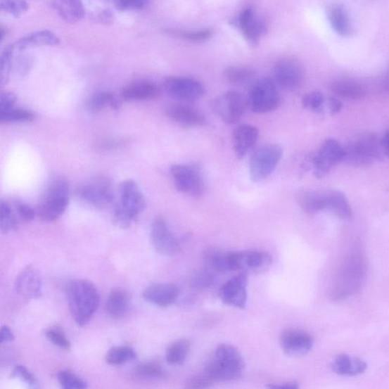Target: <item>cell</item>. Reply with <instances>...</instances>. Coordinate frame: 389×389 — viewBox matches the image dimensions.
Instances as JSON below:
<instances>
[{"mask_svg":"<svg viewBox=\"0 0 389 389\" xmlns=\"http://www.w3.org/2000/svg\"><path fill=\"white\" fill-rule=\"evenodd\" d=\"M367 268V260L362 245L353 243L338 264L331 287V298L343 300L362 291L366 279Z\"/></svg>","mask_w":389,"mask_h":389,"instance_id":"1","label":"cell"},{"mask_svg":"<svg viewBox=\"0 0 389 389\" xmlns=\"http://www.w3.org/2000/svg\"><path fill=\"white\" fill-rule=\"evenodd\" d=\"M146 208V200L137 184L132 179L122 181L113 208V222L120 229H128Z\"/></svg>","mask_w":389,"mask_h":389,"instance_id":"2","label":"cell"},{"mask_svg":"<svg viewBox=\"0 0 389 389\" xmlns=\"http://www.w3.org/2000/svg\"><path fill=\"white\" fill-rule=\"evenodd\" d=\"M68 305L71 315L79 326H87L99 303V293L94 284L85 280L72 281L68 291Z\"/></svg>","mask_w":389,"mask_h":389,"instance_id":"3","label":"cell"},{"mask_svg":"<svg viewBox=\"0 0 389 389\" xmlns=\"http://www.w3.org/2000/svg\"><path fill=\"white\" fill-rule=\"evenodd\" d=\"M386 157L383 136L366 132L350 140L344 146L343 161L356 167H367Z\"/></svg>","mask_w":389,"mask_h":389,"instance_id":"4","label":"cell"},{"mask_svg":"<svg viewBox=\"0 0 389 389\" xmlns=\"http://www.w3.org/2000/svg\"><path fill=\"white\" fill-rule=\"evenodd\" d=\"M244 366L239 350L223 344L216 349L213 359L205 366V373L214 382L236 381L242 376Z\"/></svg>","mask_w":389,"mask_h":389,"instance_id":"5","label":"cell"},{"mask_svg":"<svg viewBox=\"0 0 389 389\" xmlns=\"http://www.w3.org/2000/svg\"><path fill=\"white\" fill-rule=\"evenodd\" d=\"M70 185L65 178H53L44 189L37 207V216L43 222L58 220L68 208Z\"/></svg>","mask_w":389,"mask_h":389,"instance_id":"6","label":"cell"},{"mask_svg":"<svg viewBox=\"0 0 389 389\" xmlns=\"http://www.w3.org/2000/svg\"><path fill=\"white\" fill-rule=\"evenodd\" d=\"M283 150L278 145L262 146L254 151L250 160V175L252 181L259 183L269 177L278 166Z\"/></svg>","mask_w":389,"mask_h":389,"instance_id":"7","label":"cell"},{"mask_svg":"<svg viewBox=\"0 0 389 389\" xmlns=\"http://www.w3.org/2000/svg\"><path fill=\"white\" fill-rule=\"evenodd\" d=\"M248 103L255 113H264L276 110L281 103L276 85L268 78L256 81L250 90Z\"/></svg>","mask_w":389,"mask_h":389,"instance_id":"8","label":"cell"},{"mask_svg":"<svg viewBox=\"0 0 389 389\" xmlns=\"http://www.w3.org/2000/svg\"><path fill=\"white\" fill-rule=\"evenodd\" d=\"M231 25L240 32L245 42L251 46H257L268 32L267 23L252 7L243 9L234 18Z\"/></svg>","mask_w":389,"mask_h":389,"instance_id":"9","label":"cell"},{"mask_svg":"<svg viewBox=\"0 0 389 389\" xmlns=\"http://www.w3.org/2000/svg\"><path fill=\"white\" fill-rule=\"evenodd\" d=\"M81 199L96 208H104L115 199V189L110 180L98 177L81 186L77 191Z\"/></svg>","mask_w":389,"mask_h":389,"instance_id":"10","label":"cell"},{"mask_svg":"<svg viewBox=\"0 0 389 389\" xmlns=\"http://www.w3.org/2000/svg\"><path fill=\"white\" fill-rule=\"evenodd\" d=\"M170 174L178 191L193 197H200L205 193L204 180L196 167L176 165L170 167Z\"/></svg>","mask_w":389,"mask_h":389,"instance_id":"11","label":"cell"},{"mask_svg":"<svg viewBox=\"0 0 389 389\" xmlns=\"http://www.w3.org/2000/svg\"><path fill=\"white\" fill-rule=\"evenodd\" d=\"M344 159V147L338 141L329 139L321 145L318 153L312 159L314 174L317 178H324L330 170Z\"/></svg>","mask_w":389,"mask_h":389,"instance_id":"12","label":"cell"},{"mask_svg":"<svg viewBox=\"0 0 389 389\" xmlns=\"http://www.w3.org/2000/svg\"><path fill=\"white\" fill-rule=\"evenodd\" d=\"M274 77L275 81L284 89H298L305 82V66L297 59L283 58L275 63Z\"/></svg>","mask_w":389,"mask_h":389,"instance_id":"13","label":"cell"},{"mask_svg":"<svg viewBox=\"0 0 389 389\" xmlns=\"http://www.w3.org/2000/svg\"><path fill=\"white\" fill-rule=\"evenodd\" d=\"M150 239L155 251L160 255L172 256L180 250L177 236L169 229L162 216L157 217L151 224Z\"/></svg>","mask_w":389,"mask_h":389,"instance_id":"14","label":"cell"},{"mask_svg":"<svg viewBox=\"0 0 389 389\" xmlns=\"http://www.w3.org/2000/svg\"><path fill=\"white\" fill-rule=\"evenodd\" d=\"M246 107L243 94L237 91H227L218 98L214 109L227 125H236L244 115Z\"/></svg>","mask_w":389,"mask_h":389,"instance_id":"15","label":"cell"},{"mask_svg":"<svg viewBox=\"0 0 389 389\" xmlns=\"http://www.w3.org/2000/svg\"><path fill=\"white\" fill-rule=\"evenodd\" d=\"M164 87L170 96L183 100H197L205 94L204 85L192 78L168 77L165 80Z\"/></svg>","mask_w":389,"mask_h":389,"instance_id":"16","label":"cell"},{"mask_svg":"<svg viewBox=\"0 0 389 389\" xmlns=\"http://www.w3.org/2000/svg\"><path fill=\"white\" fill-rule=\"evenodd\" d=\"M248 276L241 272L227 281L220 290V298L224 305L243 309L248 301Z\"/></svg>","mask_w":389,"mask_h":389,"instance_id":"17","label":"cell"},{"mask_svg":"<svg viewBox=\"0 0 389 389\" xmlns=\"http://www.w3.org/2000/svg\"><path fill=\"white\" fill-rule=\"evenodd\" d=\"M280 345L286 354L300 356L309 352L314 345V339L305 331L291 329L281 335Z\"/></svg>","mask_w":389,"mask_h":389,"instance_id":"18","label":"cell"},{"mask_svg":"<svg viewBox=\"0 0 389 389\" xmlns=\"http://www.w3.org/2000/svg\"><path fill=\"white\" fill-rule=\"evenodd\" d=\"M237 268L244 273H262L269 269L272 256L264 252L248 250L236 253Z\"/></svg>","mask_w":389,"mask_h":389,"instance_id":"19","label":"cell"},{"mask_svg":"<svg viewBox=\"0 0 389 389\" xmlns=\"http://www.w3.org/2000/svg\"><path fill=\"white\" fill-rule=\"evenodd\" d=\"M179 290L177 286L170 283L151 284L146 288L142 296L148 302L160 307H167L174 305L179 297Z\"/></svg>","mask_w":389,"mask_h":389,"instance_id":"20","label":"cell"},{"mask_svg":"<svg viewBox=\"0 0 389 389\" xmlns=\"http://www.w3.org/2000/svg\"><path fill=\"white\" fill-rule=\"evenodd\" d=\"M15 288L26 299H37L42 296V279L36 269L30 265L18 275Z\"/></svg>","mask_w":389,"mask_h":389,"instance_id":"21","label":"cell"},{"mask_svg":"<svg viewBox=\"0 0 389 389\" xmlns=\"http://www.w3.org/2000/svg\"><path fill=\"white\" fill-rule=\"evenodd\" d=\"M60 44V37L49 30L35 32L24 36L12 44L15 54L40 46H53Z\"/></svg>","mask_w":389,"mask_h":389,"instance_id":"22","label":"cell"},{"mask_svg":"<svg viewBox=\"0 0 389 389\" xmlns=\"http://www.w3.org/2000/svg\"><path fill=\"white\" fill-rule=\"evenodd\" d=\"M259 134V129L251 125H242L235 129L232 141L237 158H243L249 153L257 141Z\"/></svg>","mask_w":389,"mask_h":389,"instance_id":"23","label":"cell"},{"mask_svg":"<svg viewBox=\"0 0 389 389\" xmlns=\"http://www.w3.org/2000/svg\"><path fill=\"white\" fill-rule=\"evenodd\" d=\"M168 117L185 127L202 126L205 122L203 113L197 109L186 104H174L167 110Z\"/></svg>","mask_w":389,"mask_h":389,"instance_id":"24","label":"cell"},{"mask_svg":"<svg viewBox=\"0 0 389 389\" xmlns=\"http://www.w3.org/2000/svg\"><path fill=\"white\" fill-rule=\"evenodd\" d=\"M159 94L160 89L154 82L137 81L127 84L121 96L126 101H148L156 98Z\"/></svg>","mask_w":389,"mask_h":389,"instance_id":"25","label":"cell"},{"mask_svg":"<svg viewBox=\"0 0 389 389\" xmlns=\"http://www.w3.org/2000/svg\"><path fill=\"white\" fill-rule=\"evenodd\" d=\"M54 11L66 23L75 24L84 17L85 11L82 0H52Z\"/></svg>","mask_w":389,"mask_h":389,"instance_id":"26","label":"cell"},{"mask_svg":"<svg viewBox=\"0 0 389 389\" xmlns=\"http://www.w3.org/2000/svg\"><path fill=\"white\" fill-rule=\"evenodd\" d=\"M330 90L337 97L350 101L363 99L366 94L362 84L348 79H340L332 82Z\"/></svg>","mask_w":389,"mask_h":389,"instance_id":"27","label":"cell"},{"mask_svg":"<svg viewBox=\"0 0 389 389\" xmlns=\"http://www.w3.org/2000/svg\"><path fill=\"white\" fill-rule=\"evenodd\" d=\"M132 300L129 293L122 288H115L109 294L106 302L108 315L115 319H121L127 315L131 308Z\"/></svg>","mask_w":389,"mask_h":389,"instance_id":"28","label":"cell"},{"mask_svg":"<svg viewBox=\"0 0 389 389\" xmlns=\"http://www.w3.org/2000/svg\"><path fill=\"white\" fill-rule=\"evenodd\" d=\"M208 267L217 272L238 271L236 253L227 251H208L205 255Z\"/></svg>","mask_w":389,"mask_h":389,"instance_id":"29","label":"cell"},{"mask_svg":"<svg viewBox=\"0 0 389 389\" xmlns=\"http://www.w3.org/2000/svg\"><path fill=\"white\" fill-rule=\"evenodd\" d=\"M331 368L336 374L340 376H356L366 371L367 364L364 360L359 358L340 355L333 359Z\"/></svg>","mask_w":389,"mask_h":389,"instance_id":"30","label":"cell"},{"mask_svg":"<svg viewBox=\"0 0 389 389\" xmlns=\"http://www.w3.org/2000/svg\"><path fill=\"white\" fill-rule=\"evenodd\" d=\"M329 21L333 30L341 37H349L353 32V26L347 9L340 4H334L328 11Z\"/></svg>","mask_w":389,"mask_h":389,"instance_id":"31","label":"cell"},{"mask_svg":"<svg viewBox=\"0 0 389 389\" xmlns=\"http://www.w3.org/2000/svg\"><path fill=\"white\" fill-rule=\"evenodd\" d=\"M302 210L310 215L326 210L327 193L316 191H302L297 196Z\"/></svg>","mask_w":389,"mask_h":389,"instance_id":"32","label":"cell"},{"mask_svg":"<svg viewBox=\"0 0 389 389\" xmlns=\"http://www.w3.org/2000/svg\"><path fill=\"white\" fill-rule=\"evenodd\" d=\"M326 210L336 215L339 219L345 222L352 220V208L345 194L341 192L330 191L327 193Z\"/></svg>","mask_w":389,"mask_h":389,"instance_id":"33","label":"cell"},{"mask_svg":"<svg viewBox=\"0 0 389 389\" xmlns=\"http://www.w3.org/2000/svg\"><path fill=\"white\" fill-rule=\"evenodd\" d=\"M118 110L120 108V101L111 92L99 91L90 98L87 103L88 110L91 113H98L107 108Z\"/></svg>","mask_w":389,"mask_h":389,"instance_id":"34","label":"cell"},{"mask_svg":"<svg viewBox=\"0 0 389 389\" xmlns=\"http://www.w3.org/2000/svg\"><path fill=\"white\" fill-rule=\"evenodd\" d=\"M21 222L15 210L13 201H5L1 203L0 210V227L3 234H8L18 229Z\"/></svg>","mask_w":389,"mask_h":389,"instance_id":"35","label":"cell"},{"mask_svg":"<svg viewBox=\"0 0 389 389\" xmlns=\"http://www.w3.org/2000/svg\"><path fill=\"white\" fill-rule=\"evenodd\" d=\"M191 350V343L186 340L175 341L168 347L166 353L167 362L170 365H181L185 362Z\"/></svg>","mask_w":389,"mask_h":389,"instance_id":"36","label":"cell"},{"mask_svg":"<svg viewBox=\"0 0 389 389\" xmlns=\"http://www.w3.org/2000/svg\"><path fill=\"white\" fill-rule=\"evenodd\" d=\"M255 75V71L244 66H230L224 72V79L233 84H244L251 82Z\"/></svg>","mask_w":389,"mask_h":389,"instance_id":"37","label":"cell"},{"mask_svg":"<svg viewBox=\"0 0 389 389\" xmlns=\"http://www.w3.org/2000/svg\"><path fill=\"white\" fill-rule=\"evenodd\" d=\"M136 351L130 347H113L106 356V362L112 366L125 365L136 358Z\"/></svg>","mask_w":389,"mask_h":389,"instance_id":"38","label":"cell"},{"mask_svg":"<svg viewBox=\"0 0 389 389\" xmlns=\"http://www.w3.org/2000/svg\"><path fill=\"white\" fill-rule=\"evenodd\" d=\"M134 373L137 377L145 379L164 378L168 376L163 366L155 362L139 364L135 368Z\"/></svg>","mask_w":389,"mask_h":389,"instance_id":"39","label":"cell"},{"mask_svg":"<svg viewBox=\"0 0 389 389\" xmlns=\"http://www.w3.org/2000/svg\"><path fill=\"white\" fill-rule=\"evenodd\" d=\"M35 118L34 113L24 108L12 107L7 110H0V122H30Z\"/></svg>","mask_w":389,"mask_h":389,"instance_id":"40","label":"cell"},{"mask_svg":"<svg viewBox=\"0 0 389 389\" xmlns=\"http://www.w3.org/2000/svg\"><path fill=\"white\" fill-rule=\"evenodd\" d=\"M14 55L15 52L12 44L6 46L1 53V58H0V84L2 87L7 84L9 77H11Z\"/></svg>","mask_w":389,"mask_h":389,"instance_id":"41","label":"cell"},{"mask_svg":"<svg viewBox=\"0 0 389 389\" xmlns=\"http://www.w3.org/2000/svg\"><path fill=\"white\" fill-rule=\"evenodd\" d=\"M58 382L65 389H83L88 387L87 383L70 370H60L58 374Z\"/></svg>","mask_w":389,"mask_h":389,"instance_id":"42","label":"cell"},{"mask_svg":"<svg viewBox=\"0 0 389 389\" xmlns=\"http://www.w3.org/2000/svg\"><path fill=\"white\" fill-rule=\"evenodd\" d=\"M0 8L2 12L18 18L28 11L30 5L26 0H0Z\"/></svg>","mask_w":389,"mask_h":389,"instance_id":"43","label":"cell"},{"mask_svg":"<svg viewBox=\"0 0 389 389\" xmlns=\"http://www.w3.org/2000/svg\"><path fill=\"white\" fill-rule=\"evenodd\" d=\"M169 34L179 37V39L193 43L208 42L213 35L210 30H203L195 32L168 31Z\"/></svg>","mask_w":389,"mask_h":389,"instance_id":"44","label":"cell"},{"mask_svg":"<svg viewBox=\"0 0 389 389\" xmlns=\"http://www.w3.org/2000/svg\"><path fill=\"white\" fill-rule=\"evenodd\" d=\"M46 336L52 344L65 350L71 348L70 340L65 336L64 331L58 326L51 327L46 331Z\"/></svg>","mask_w":389,"mask_h":389,"instance_id":"45","label":"cell"},{"mask_svg":"<svg viewBox=\"0 0 389 389\" xmlns=\"http://www.w3.org/2000/svg\"><path fill=\"white\" fill-rule=\"evenodd\" d=\"M110 2L119 11L131 12L139 11L146 8L149 5L151 0H110Z\"/></svg>","mask_w":389,"mask_h":389,"instance_id":"46","label":"cell"},{"mask_svg":"<svg viewBox=\"0 0 389 389\" xmlns=\"http://www.w3.org/2000/svg\"><path fill=\"white\" fill-rule=\"evenodd\" d=\"M324 101V94L319 91H312L302 98V106L312 111L321 112Z\"/></svg>","mask_w":389,"mask_h":389,"instance_id":"47","label":"cell"},{"mask_svg":"<svg viewBox=\"0 0 389 389\" xmlns=\"http://www.w3.org/2000/svg\"><path fill=\"white\" fill-rule=\"evenodd\" d=\"M215 277L213 273L208 271L199 272L191 280L192 286L196 289H205L213 286Z\"/></svg>","mask_w":389,"mask_h":389,"instance_id":"48","label":"cell"},{"mask_svg":"<svg viewBox=\"0 0 389 389\" xmlns=\"http://www.w3.org/2000/svg\"><path fill=\"white\" fill-rule=\"evenodd\" d=\"M13 201L22 222H30L34 219L37 212L32 207L18 199H13Z\"/></svg>","mask_w":389,"mask_h":389,"instance_id":"49","label":"cell"},{"mask_svg":"<svg viewBox=\"0 0 389 389\" xmlns=\"http://www.w3.org/2000/svg\"><path fill=\"white\" fill-rule=\"evenodd\" d=\"M12 376L21 379V381L32 388L39 387L34 375L23 365L16 366L13 371Z\"/></svg>","mask_w":389,"mask_h":389,"instance_id":"50","label":"cell"},{"mask_svg":"<svg viewBox=\"0 0 389 389\" xmlns=\"http://www.w3.org/2000/svg\"><path fill=\"white\" fill-rule=\"evenodd\" d=\"M215 382L205 373L189 378L186 388L192 389L206 388L210 387Z\"/></svg>","mask_w":389,"mask_h":389,"instance_id":"51","label":"cell"},{"mask_svg":"<svg viewBox=\"0 0 389 389\" xmlns=\"http://www.w3.org/2000/svg\"><path fill=\"white\" fill-rule=\"evenodd\" d=\"M16 97L15 94L9 91H3L0 94V110H7L15 106Z\"/></svg>","mask_w":389,"mask_h":389,"instance_id":"52","label":"cell"},{"mask_svg":"<svg viewBox=\"0 0 389 389\" xmlns=\"http://www.w3.org/2000/svg\"><path fill=\"white\" fill-rule=\"evenodd\" d=\"M16 61L15 69L18 73L25 75L28 70H30L32 66L30 60H28L27 58H21Z\"/></svg>","mask_w":389,"mask_h":389,"instance_id":"53","label":"cell"},{"mask_svg":"<svg viewBox=\"0 0 389 389\" xmlns=\"http://www.w3.org/2000/svg\"><path fill=\"white\" fill-rule=\"evenodd\" d=\"M15 339L13 332L11 329L7 326H3L0 331V343L1 344L11 343Z\"/></svg>","mask_w":389,"mask_h":389,"instance_id":"54","label":"cell"},{"mask_svg":"<svg viewBox=\"0 0 389 389\" xmlns=\"http://www.w3.org/2000/svg\"><path fill=\"white\" fill-rule=\"evenodd\" d=\"M329 109L332 115H336L343 108V103L335 97H330L329 99Z\"/></svg>","mask_w":389,"mask_h":389,"instance_id":"55","label":"cell"},{"mask_svg":"<svg viewBox=\"0 0 389 389\" xmlns=\"http://www.w3.org/2000/svg\"><path fill=\"white\" fill-rule=\"evenodd\" d=\"M123 144L121 139H110L101 142L99 148L102 150H108L117 147Z\"/></svg>","mask_w":389,"mask_h":389,"instance_id":"56","label":"cell"},{"mask_svg":"<svg viewBox=\"0 0 389 389\" xmlns=\"http://www.w3.org/2000/svg\"><path fill=\"white\" fill-rule=\"evenodd\" d=\"M98 18L101 24L110 25L113 21V15L111 12L103 11L98 14Z\"/></svg>","mask_w":389,"mask_h":389,"instance_id":"57","label":"cell"},{"mask_svg":"<svg viewBox=\"0 0 389 389\" xmlns=\"http://www.w3.org/2000/svg\"><path fill=\"white\" fill-rule=\"evenodd\" d=\"M272 388H286V389H297L299 388L298 383L295 381L280 383L270 385Z\"/></svg>","mask_w":389,"mask_h":389,"instance_id":"58","label":"cell"},{"mask_svg":"<svg viewBox=\"0 0 389 389\" xmlns=\"http://www.w3.org/2000/svg\"><path fill=\"white\" fill-rule=\"evenodd\" d=\"M383 144L385 156L389 158V129L383 136Z\"/></svg>","mask_w":389,"mask_h":389,"instance_id":"59","label":"cell"},{"mask_svg":"<svg viewBox=\"0 0 389 389\" xmlns=\"http://www.w3.org/2000/svg\"><path fill=\"white\" fill-rule=\"evenodd\" d=\"M383 89L385 91L389 93V68L383 80Z\"/></svg>","mask_w":389,"mask_h":389,"instance_id":"60","label":"cell"},{"mask_svg":"<svg viewBox=\"0 0 389 389\" xmlns=\"http://www.w3.org/2000/svg\"><path fill=\"white\" fill-rule=\"evenodd\" d=\"M6 36V30L4 26H2L1 27V42H4Z\"/></svg>","mask_w":389,"mask_h":389,"instance_id":"61","label":"cell"}]
</instances>
